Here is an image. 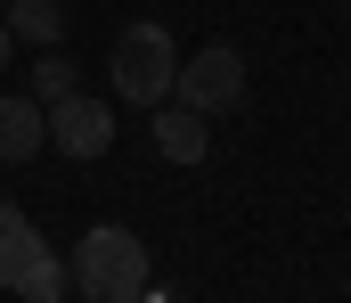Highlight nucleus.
I'll return each instance as SVG.
<instances>
[{"label":"nucleus","instance_id":"nucleus-8","mask_svg":"<svg viewBox=\"0 0 351 303\" xmlns=\"http://www.w3.org/2000/svg\"><path fill=\"white\" fill-rule=\"evenodd\" d=\"M0 16H8V33L33 41V49H58V41H66V0H0Z\"/></svg>","mask_w":351,"mask_h":303},{"label":"nucleus","instance_id":"nucleus-2","mask_svg":"<svg viewBox=\"0 0 351 303\" xmlns=\"http://www.w3.org/2000/svg\"><path fill=\"white\" fill-rule=\"evenodd\" d=\"M106 82H114V99H123V106H164V99H172V82H180L172 25L131 16V25L114 33V49H106Z\"/></svg>","mask_w":351,"mask_h":303},{"label":"nucleus","instance_id":"nucleus-6","mask_svg":"<svg viewBox=\"0 0 351 303\" xmlns=\"http://www.w3.org/2000/svg\"><path fill=\"white\" fill-rule=\"evenodd\" d=\"M147 131H156V156L164 164H204V148H213V123L196 106H180V99L147 106Z\"/></svg>","mask_w":351,"mask_h":303},{"label":"nucleus","instance_id":"nucleus-3","mask_svg":"<svg viewBox=\"0 0 351 303\" xmlns=\"http://www.w3.org/2000/svg\"><path fill=\"white\" fill-rule=\"evenodd\" d=\"M0 287L8 295H25V303H66V262H58V246L16 213V205L0 197Z\"/></svg>","mask_w":351,"mask_h":303},{"label":"nucleus","instance_id":"nucleus-11","mask_svg":"<svg viewBox=\"0 0 351 303\" xmlns=\"http://www.w3.org/2000/svg\"><path fill=\"white\" fill-rule=\"evenodd\" d=\"M82 303H90V295H82Z\"/></svg>","mask_w":351,"mask_h":303},{"label":"nucleus","instance_id":"nucleus-10","mask_svg":"<svg viewBox=\"0 0 351 303\" xmlns=\"http://www.w3.org/2000/svg\"><path fill=\"white\" fill-rule=\"evenodd\" d=\"M8 58H16V33H8V16H0V74H8Z\"/></svg>","mask_w":351,"mask_h":303},{"label":"nucleus","instance_id":"nucleus-5","mask_svg":"<svg viewBox=\"0 0 351 303\" xmlns=\"http://www.w3.org/2000/svg\"><path fill=\"white\" fill-rule=\"evenodd\" d=\"M49 139L66 148V156H106L114 148V106L90 99V91H66V99H49Z\"/></svg>","mask_w":351,"mask_h":303},{"label":"nucleus","instance_id":"nucleus-9","mask_svg":"<svg viewBox=\"0 0 351 303\" xmlns=\"http://www.w3.org/2000/svg\"><path fill=\"white\" fill-rule=\"evenodd\" d=\"M25 91H33L41 106H49V99H66V91H74V58H66V49H41V58H33V82H25Z\"/></svg>","mask_w":351,"mask_h":303},{"label":"nucleus","instance_id":"nucleus-7","mask_svg":"<svg viewBox=\"0 0 351 303\" xmlns=\"http://www.w3.org/2000/svg\"><path fill=\"white\" fill-rule=\"evenodd\" d=\"M41 139H49V106L25 99V91H0V164L41 156Z\"/></svg>","mask_w":351,"mask_h":303},{"label":"nucleus","instance_id":"nucleus-4","mask_svg":"<svg viewBox=\"0 0 351 303\" xmlns=\"http://www.w3.org/2000/svg\"><path fill=\"white\" fill-rule=\"evenodd\" d=\"M172 99H180V106H196L204 123H213V115H237V106H245V49H229V41H204L196 58H180Z\"/></svg>","mask_w":351,"mask_h":303},{"label":"nucleus","instance_id":"nucleus-1","mask_svg":"<svg viewBox=\"0 0 351 303\" xmlns=\"http://www.w3.org/2000/svg\"><path fill=\"white\" fill-rule=\"evenodd\" d=\"M66 279L90 303H139L147 295V246H139V229H114V221L82 229V246L66 254Z\"/></svg>","mask_w":351,"mask_h":303}]
</instances>
